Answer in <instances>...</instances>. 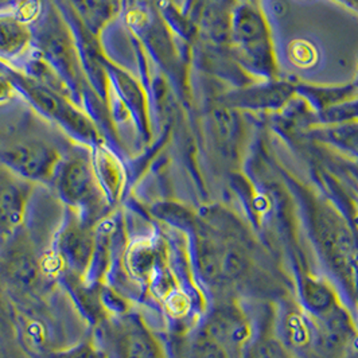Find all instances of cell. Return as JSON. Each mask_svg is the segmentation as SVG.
<instances>
[{"label":"cell","mask_w":358,"mask_h":358,"mask_svg":"<svg viewBox=\"0 0 358 358\" xmlns=\"http://www.w3.org/2000/svg\"><path fill=\"white\" fill-rule=\"evenodd\" d=\"M229 50L245 72L267 81L276 77L278 65L268 23L256 4L241 1L233 10Z\"/></svg>","instance_id":"obj_1"},{"label":"cell","mask_w":358,"mask_h":358,"mask_svg":"<svg viewBox=\"0 0 358 358\" xmlns=\"http://www.w3.org/2000/svg\"><path fill=\"white\" fill-rule=\"evenodd\" d=\"M52 183L68 208L90 224H97L108 199L90 159L84 155L62 159Z\"/></svg>","instance_id":"obj_2"},{"label":"cell","mask_w":358,"mask_h":358,"mask_svg":"<svg viewBox=\"0 0 358 358\" xmlns=\"http://www.w3.org/2000/svg\"><path fill=\"white\" fill-rule=\"evenodd\" d=\"M250 338V326L234 305L215 310L197 331L192 343V358H240Z\"/></svg>","instance_id":"obj_3"},{"label":"cell","mask_w":358,"mask_h":358,"mask_svg":"<svg viewBox=\"0 0 358 358\" xmlns=\"http://www.w3.org/2000/svg\"><path fill=\"white\" fill-rule=\"evenodd\" d=\"M94 244L96 224L85 221L76 210L68 208L48 256L58 273L65 272V275L84 280L90 275L93 263Z\"/></svg>","instance_id":"obj_4"},{"label":"cell","mask_w":358,"mask_h":358,"mask_svg":"<svg viewBox=\"0 0 358 358\" xmlns=\"http://www.w3.org/2000/svg\"><path fill=\"white\" fill-rule=\"evenodd\" d=\"M97 327L107 358H166L158 338L135 313L109 317Z\"/></svg>","instance_id":"obj_5"},{"label":"cell","mask_w":358,"mask_h":358,"mask_svg":"<svg viewBox=\"0 0 358 358\" xmlns=\"http://www.w3.org/2000/svg\"><path fill=\"white\" fill-rule=\"evenodd\" d=\"M62 159L54 147L38 141L13 144L0 151L1 163L26 182H53Z\"/></svg>","instance_id":"obj_6"},{"label":"cell","mask_w":358,"mask_h":358,"mask_svg":"<svg viewBox=\"0 0 358 358\" xmlns=\"http://www.w3.org/2000/svg\"><path fill=\"white\" fill-rule=\"evenodd\" d=\"M30 197V182H7L0 186V244L23 229Z\"/></svg>","instance_id":"obj_7"},{"label":"cell","mask_w":358,"mask_h":358,"mask_svg":"<svg viewBox=\"0 0 358 358\" xmlns=\"http://www.w3.org/2000/svg\"><path fill=\"white\" fill-rule=\"evenodd\" d=\"M294 93V85L283 81L269 80L266 84H260L256 87L251 85L248 88L227 93L222 101L227 107L231 108L276 109L283 107Z\"/></svg>","instance_id":"obj_8"},{"label":"cell","mask_w":358,"mask_h":358,"mask_svg":"<svg viewBox=\"0 0 358 358\" xmlns=\"http://www.w3.org/2000/svg\"><path fill=\"white\" fill-rule=\"evenodd\" d=\"M31 34L20 19L0 14V58L14 59L29 48Z\"/></svg>","instance_id":"obj_9"},{"label":"cell","mask_w":358,"mask_h":358,"mask_svg":"<svg viewBox=\"0 0 358 358\" xmlns=\"http://www.w3.org/2000/svg\"><path fill=\"white\" fill-rule=\"evenodd\" d=\"M357 90L356 85H346L338 88H318L307 85L295 87V92L306 97L308 103L318 110V113L329 108L338 106L341 103L353 100Z\"/></svg>","instance_id":"obj_10"},{"label":"cell","mask_w":358,"mask_h":358,"mask_svg":"<svg viewBox=\"0 0 358 358\" xmlns=\"http://www.w3.org/2000/svg\"><path fill=\"white\" fill-rule=\"evenodd\" d=\"M93 169L107 199H116L122 189V169L117 161L106 151H100L93 162Z\"/></svg>","instance_id":"obj_11"},{"label":"cell","mask_w":358,"mask_h":358,"mask_svg":"<svg viewBox=\"0 0 358 358\" xmlns=\"http://www.w3.org/2000/svg\"><path fill=\"white\" fill-rule=\"evenodd\" d=\"M314 135L324 143L331 144L358 158V123L345 122L322 127L314 131Z\"/></svg>","instance_id":"obj_12"},{"label":"cell","mask_w":358,"mask_h":358,"mask_svg":"<svg viewBox=\"0 0 358 358\" xmlns=\"http://www.w3.org/2000/svg\"><path fill=\"white\" fill-rule=\"evenodd\" d=\"M42 358H107L101 349H94L93 345L84 343L69 352H50Z\"/></svg>","instance_id":"obj_13"},{"label":"cell","mask_w":358,"mask_h":358,"mask_svg":"<svg viewBox=\"0 0 358 358\" xmlns=\"http://www.w3.org/2000/svg\"><path fill=\"white\" fill-rule=\"evenodd\" d=\"M0 358H29L22 346L15 341L0 338Z\"/></svg>","instance_id":"obj_14"},{"label":"cell","mask_w":358,"mask_h":358,"mask_svg":"<svg viewBox=\"0 0 358 358\" xmlns=\"http://www.w3.org/2000/svg\"><path fill=\"white\" fill-rule=\"evenodd\" d=\"M11 90H13V88H11V84H10L4 77L0 76V101L7 100V99L10 97Z\"/></svg>","instance_id":"obj_15"},{"label":"cell","mask_w":358,"mask_h":358,"mask_svg":"<svg viewBox=\"0 0 358 358\" xmlns=\"http://www.w3.org/2000/svg\"><path fill=\"white\" fill-rule=\"evenodd\" d=\"M213 1L224 6V7H227V8H229V10H234L236 6H237V0H213Z\"/></svg>","instance_id":"obj_16"},{"label":"cell","mask_w":358,"mask_h":358,"mask_svg":"<svg viewBox=\"0 0 358 358\" xmlns=\"http://www.w3.org/2000/svg\"><path fill=\"white\" fill-rule=\"evenodd\" d=\"M241 1H244V3H252V4H256V3H257V0H241Z\"/></svg>","instance_id":"obj_17"},{"label":"cell","mask_w":358,"mask_h":358,"mask_svg":"<svg viewBox=\"0 0 358 358\" xmlns=\"http://www.w3.org/2000/svg\"><path fill=\"white\" fill-rule=\"evenodd\" d=\"M356 87L358 88V78H357V84H356Z\"/></svg>","instance_id":"obj_18"}]
</instances>
